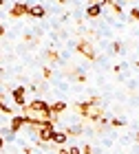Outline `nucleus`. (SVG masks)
Masks as SVG:
<instances>
[{"instance_id":"nucleus-1","label":"nucleus","mask_w":139,"mask_h":154,"mask_svg":"<svg viewBox=\"0 0 139 154\" xmlns=\"http://www.w3.org/2000/svg\"><path fill=\"white\" fill-rule=\"evenodd\" d=\"M22 110H24V117H33V119H38V121H51V119H53L51 110H49V103L42 101V99L29 101ZM55 119H58V117H55Z\"/></svg>"},{"instance_id":"nucleus-2","label":"nucleus","mask_w":139,"mask_h":154,"mask_svg":"<svg viewBox=\"0 0 139 154\" xmlns=\"http://www.w3.org/2000/svg\"><path fill=\"white\" fill-rule=\"evenodd\" d=\"M75 51H77L80 55H84L86 60H97V53H95V46L91 44L88 40H77V44H75Z\"/></svg>"},{"instance_id":"nucleus-3","label":"nucleus","mask_w":139,"mask_h":154,"mask_svg":"<svg viewBox=\"0 0 139 154\" xmlns=\"http://www.w3.org/2000/svg\"><path fill=\"white\" fill-rule=\"evenodd\" d=\"M27 88L24 86H16V88H13L11 90V97H13V103H16V106L18 108H24L27 106Z\"/></svg>"},{"instance_id":"nucleus-4","label":"nucleus","mask_w":139,"mask_h":154,"mask_svg":"<svg viewBox=\"0 0 139 154\" xmlns=\"http://www.w3.org/2000/svg\"><path fill=\"white\" fill-rule=\"evenodd\" d=\"M27 121H24V115H13L11 117V121H9V132L11 134H18V130L20 128H24Z\"/></svg>"},{"instance_id":"nucleus-5","label":"nucleus","mask_w":139,"mask_h":154,"mask_svg":"<svg viewBox=\"0 0 139 154\" xmlns=\"http://www.w3.org/2000/svg\"><path fill=\"white\" fill-rule=\"evenodd\" d=\"M27 11H29V5H27V2H16L11 7L9 16L11 18H22V16H27Z\"/></svg>"},{"instance_id":"nucleus-6","label":"nucleus","mask_w":139,"mask_h":154,"mask_svg":"<svg viewBox=\"0 0 139 154\" xmlns=\"http://www.w3.org/2000/svg\"><path fill=\"white\" fill-rule=\"evenodd\" d=\"M27 16L40 20V18H44V16H46V9H44L42 5H29V11H27Z\"/></svg>"},{"instance_id":"nucleus-7","label":"nucleus","mask_w":139,"mask_h":154,"mask_svg":"<svg viewBox=\"0 0 139 154\" xmlns=\"http://www.w3.org/2000/svg\"><path fill=\"white\" fill-rule=\"evenodd\" d=\"M68 141V137L64 134V130H55L53 132V137H51V143L53 145H58V148H60V145H64Z\"/></svg>"},{"instance_id":"nucleus-8","label":"nucleus","mask_w":139,"mask_h":154,"mask_svg":"<svg viewBox=\"0 0 139 154\" xmlns=\"http://www.w3.org/2000/svg\"><path fill=\"white\" fill-rule=\"evenodd\" d=\"M49 110H51V115H62L66 110V101H53V103H49Z\"/></svg>"},{"instance_id":"nucleus-9","label":"nucleus","mask_w":139,"mask_h":154,"mask_svg":"<svg viewBox=\"0 0 139 154\" xmlns=\"http://www.w3.org/2000/svg\"><path fill=\"white\" fill-rule=\"evenodd\" d=\"M102 16V5H88L86 7V18H100Z\"/></svg>"},{"instance_id":"nucleus-10","label":"nucleus","mask_w":139,"mask_h":154,"mask_svg":"<svg viewBox=\"0 0 139 154\" xmlns=\"http://www.w3.org/2000/svg\"><path fill=\"white\" fill-rule=\"evenodd\" d=\"M82 132H84V130H82V125H68V128H64V134L66 137H80Z\"/></svg>"},{"instance_id":"nucleus-11","label":"nucleus","mask_w":139,"mask_h":154,"mask_svg":"<svg viewBox=\"0 0 139 154\" xmlns=\"http://www.w3.org/2000/svg\"><path fill=\"white\" fill-rule=\"evenodd\" d=\"M46 57H49V62L58 64V62H60V53H58V51H53V48H49V51H46Z\"/></svg>"},{"instance_id":"nucleus-12","label":"nucleus","mask_w":139,"mask_h":154,"mask_svg":"<svg viewBox=\"0 0 139 154\" xmlns=\"http://www.w3.org/2000/svg\"><path fill=\"white\" fill-rule=\"evenodd\" d=\"M108 125H113V128H122V125H126V119H122V117L108 119Z\"/></svg>"},{"instance_id":"nucleus-13","label":"nucleus","mask_w":139,"mask_h":154,"mask_svg":"<svg viewBox=\"0 0 139 154\" xmlns=\"http://www.w3.org/2000/svg\"><path fill=\"white\" fill-rule=\"evenodd\" d=\"M42 75H44V79H51V75H53V68H51V66H44V68H42Z\"/></svg>"},{"instance_id":"nucleus-14","label":"nucleus","mask_w":139,"mask_h":154,"mask_svg":"<svg viewBox=\"0 0 139 154\" xmlns=\"http://www.w3.org/2000/svg\"><path fill=\"white\" fill-rule=\"evenodd\" d=\"M124 51V44L122 42H113V53H122Z\"/></svg>"},{"instance_id":"nucleus-15","label":"nucleus","mask_w":139,"mask_h":154,"mask_svg":"<svg viewBox=\"0 0 139 154\" xmlns=\"http://www.w3.org/2000/svg\"><path fill=\"white\" fill-rule=\"evenodd\" d=\"M2 115H11V117H13V108L5 103V106H2Z\"/></svg>"},{"instance_id":"nucleus-16","label":"nucleus","mask_w":139,"mask_h":154,"mask_svg":"<svg viewBox=\"0 0 139 154\" xmlns=\"http://www.w3.org/2000/svg\"><path fill=\"white\" fill-rule=\"evenodd\" d=\"M130 18H133V20H139V7H135V9H130Z\"/></svg>"},{"instance_id":"nucleus-17","label":"nucleus","mask_w":139,"mask_h":154,"mask_svg":"<svg viewBox=\"0 0 139 154\" xmlns=\"http://www.w3.org/2000/svg\"><path fill=\"white\" fill-rule=\"evenodd\" d=\"M68 154H82V148H77V145H71V148H68Z\"/></svg>"},{"instance_id":"nucleus-18","label":"nucleus","mask_w":139,"mask_h":154,"mask_svg":"<svg viewBox=\"0 0 139 154\" xmlns=\"http://www.w3.org/2000/svg\"><path fill=\"white\" fill-rule=\"evenodd\" d=\"M55 154H68V148H64V145H60V148L55 150Z\"/></svg>"},{"instance_id":"nucleus-19","label":"nucleus","mask_w":139,"mask_h":154,"mask_svg":"<svg viewBox=\"0 0 139 154\" xmlns=\"http://www.w3.org/2000/svg\"><path fill=\"white\" fill-rule=\"evenodd\" d=\"M82 154H93V150H91V145H84V148H82Z\"/></svg>"},{"instance_id":"nucleus-20","label":"nucleus","mask_w":139,"mask_h":154,"mask_svg":"<svg viewBox=\"0 0 139 154\" xmlns=\"http://www.w3.org/2000/svg\"><path fill=\"white\" fill-rule=\"evenodd\" d=\"M2 106H5V93H0V112H2Z\"/></svg>"},{"instance_id":"nucleus-21","label":"nucleus","mask_w":139,"mask_h":154,"mask_svg":"<svg viewBox=\"0 0 139 154\" xmlns=\"http://www.w3.org/2000/svg\"><path fill=\"white\" fill-rule=\"evenodd\" d=\"M113 2H115V0H102V2H100V5H102V7H104V5H108V7H110V5H113Z\"/></svg>"},{"instance_id":"nucleus-22","label":"nucleus","mask_w":139,"mask_h":154,"mask_svg":"<svg viewBox=\"0 0 139 154\" xmlns=\"http://www.w3.org/2000/svg\"><path fill=\"white\" fill-rule=\"evenodd\" d=\"M2 148H5V137L0 134V150H2Z\"/></svg>"},{"instance_id":"nucleus-23","label":"nucleus","mask_w":139,"mask_h":154,"mask_svg":"<svg viewBox=\"0 0 139 154\" xmlns=\"http://www.w3.org/2000/svg\"><path fill=\"white\" fill-rule=\"evenodd\" d=\"M2 35H5V24L0 22V38H2Z\"/></svg>"},{"instance_id":"nucleus-24","label":"nucleus","mask_w":139,"mask_h":154,"mask_svg":"<svg viewBox=\"0 0 139 154\" xmlns=\"http://www.w3.org/2000/svg\"><path fill=\"white\" fill-rule=\"evenodd\" d=\"M55 2H60V5H66V2H68V0H55Z\"/></svg>"},{"instance_id":"nucleus-25","label":"nucleus","mask_w":139,"mask_h":154,"mask_svg":"<svg viewBox=\"0 0 139 154\" xmlns=\"http://www.w3.org/2000/svg\"><path fill=\"white\" fill-rule=\"evenodd\" d=\"M97 2H102V0H91V5H97Z\"/></svg>"},{"instance_id":"nucleus-26","label":"nucleus","mask_w":139,"mask_h":154,"mask_svg":"<svg viewBox=\"0 0 139 154\" xmlns=\"http://www.w3.org/2000/svg\"><path fill=\"white\" fill-rule=\"evenodd\" d=\"M135 141H137V143H139V132H137V134H135Z\"/></svg>"},{"instance_id":"nucleus-27","label":"nucleus","mask_w":139,"mask_h":154,"mask_svg":"<svg viewBox=\"0 0 139 154\" xmlns=\"http://www.w3.org/2000/svg\"><path fill=\"white\" fill-rule=\"evenodd\" d=\"M122 2H135V0H122Z\"/></svg>"},{"instance_id":"nucleus-28","label":"nucleus","mask_w":139,"mask_h":154,"mask_svg":"<svg viewBox=\"0 0 139 154\" xmlns=\"http://www.w3.org/2000/svg\"><path fill=\"white\" fill-rule=\"evenodd\" d=\"M5 2H7V0H0V7H2V5H5Z\"/></svg>"},{"instance_id":"nucleus-29","label":"nucleus","mask_w":139,"mask_h":154,"mask_svg":"<svg viewBox=\"0 0 139 154\" xmlns=\"http://www.w3.org/2000/svg\"><path fill=\"white\" fill-rule=\"evenodd\" d=\"M135 66H137V68H139V60H137V64H135Z\"/></svg>"}]
</instances>
